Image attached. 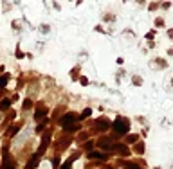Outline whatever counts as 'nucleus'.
Returning <instances> with one entry per match:
<instances>
[{"mask_svg": "<svg viewBox=\"0 0 173 169\" xmlns=\"http://www.w3.org/2000/svg\"><path fill=\"white\" fill-rule=\"evenodd\" d=\"M74 120H78V117H76L74 113H67V115H63V119L60 120V124H61L65 130H72Z\"/></svg>", "mask_w": 173, "mask_h": 169, "instance_id": "obj_1", "label": "nucleus"}, {"mask_svg": "<svg viewBox=\"0 0 173 169\" xmlns=\"http://www.w3.org/2000/svg\"><path fill=\"white\" fill-rule=\"evenodd\" d=\"M114 128L119 135H124L128 131V124H126V120L124 119H116V123H114Z\"/></svg>", "mask_w": 173, "mask_h": 169, "instance_id": "obj_2", "label": "nucleus"}, {"mask_svg": "<svg viewBox=\"0 0 173 169\" xmlns=\"http://www.w3.org/2000/svg\"><path fill=\"white\" fill-rule=\"evenodd\" d=\"M2 169H15V162L9 157V151L4 149V162H2Z\"/></svg>", "mask_w": 173, "mask_h": 169, "instance_id": "obj_3", "label": "nucleus"}, {"mask_svg": "<svg viewBox=\"0 0 173 169\" xmlns=\"http://www.w3.org/2000/svg\"><path fill=\"white\" fill-rule=\"evenodd\" d=\"M38 160H40V153H34L33 158H31V162L25 165V169H34V167L38 165Z\"/></svg>", "mask_w": 173, "mask_h": 169, "instance_id": "obj_4", "label": "nucleus"}, {"mask_svg": "<svg viewBox=\"0 0 173 169\" xmlns=\"http://www.w3.org/2000/svg\"><path fill=\"white\" fill-rule=\"evenodd\" d=\"M49 140H51V137H49V135H45V137L41 139V144H40V151H38L40 155H41V151H45V148H47V144H49Z\"/></svg>", "mask_w": 173, "mask_h": 169, "instance_id": "obj_5", "label": "nucleus"}, {"mask_svg": "<svg viewBox=\"0 0 173 169\" xmlns=\"http://www.w3.org/2000/svg\"><path fill=\"white\" fill-rule=\"evenodd\" d=\"M99 148H103V149H112L114 146H112V142L108 140V139H103V140H99Z\"/></svg>", "mask_w": 173, "mask_h": 169, "instance_id": "obj_6", "label": "nucleus"}, {"mask_svg": "<svg viewBox=\"0 0 173 169\" xmlns=\"http://www.w3.org/2000/svg\"><path fill=\"white\" fill-rule=\"evenodd\" d=\"M7 81H9V74H2V76H0V86H6Z\"/></svg>", "mask_w": 173, "mask_h": 169, "instance_id": "obj_7", "label": "nucleus"}, {"mask_svg": "<svg viewBox=\"0 0 173 169\" xmlns=\"http://www.w3.org/2000/svg\"><path fill=\"white\" fill-rule=\"evenodd\" d=\"M9 104H11V101H9V99H4L2 103H0V110H7Z\"/></svg>", "mask_w": 173, "mask_h": 169, "instance_id": "obj_8", "label": "nucleus"}, {"mask_svg": "<svg viewBox=\"0 0 173 169\" xmlns=\"http://www.w3.org/2000/svg\"><path fill=\"white\" fill-rule=\"evenodd\" d=\"M112 149H117V151H119V153H123V155H126V153H128V151H126V146H121V144H119V146H114Z\"/></svg>", "mask_w": 173, "mask_h": 169, "instance_id": "obj_9", "label": "nucleus"}, {"mask_svg": "<svg viewBox=\"0 0 173 169\" xmlns=\"http://www.w3.org/2000/svg\"><path fill=\"white\" fill-rule=\"evenodd\" d=\"M89 157H90V158H105V155H103V153H97V151H92Z\"/></svg>", "mask_w": 173, "mask_h": 169, "instance_id": "obj_10", "label": "nucleus"}, {"mask_svg": "<svg viewBox=\"0 0 173 169\" xmlns=\"http://www.w3.org/2000/svg\"><path fill=\"white\" fill-rule=\"evenodd\" d=\"M71 167H72V158H69L67 162H65V164L61 165V169H71Z\"/></svg>", "mask_w": 173, "mask_h": 169, "instance_id": "obj_11", "label": "nucleus"}, {"mask_svg": "<svg viewBox=\"0 0 173 169\" xmlns=\"http://www.w3.org/2000/svg\"><path fill=\"white\" fill-rule=\"evenodd\" d=\"M45 113H47V110H45V108H40V110L36 112V119H40L41 115H45Z\"/></svg>", "mask_w": 173, "mask_h": 169, "instance_id": "obj_12", "label": "nucleus"}, {"mask_svg": "<svg viewBox=\"0 0 173 169\" xmlns=\"http://www.w3.org/2000/svg\"><path fill=\"white\" fill-rule=\"evenodd\" d=\"M90 113H92V110H90V108H86V110H85V112L81 113V117H89Z\"/></svg>", "mask_w": 173, "mask_h": 169, "instance_id": "obj_13", "label": "nucleus"}, {"mask_svg": "<svg viewBox=\"0 0 173 169\" xmlns=\"http://www.w3.org/2000/svg\"><path fill=\"white\" fill-rule=\"evenodd\" d=\"M126 169H141V167L135 165V164H126Z\"/></svg>", "mask_w": 173, "mask_h": 169, "instance_id": "obj_14", "label": "nucleus"}, {"mask_svg": "<svg viewBox=\"0 0 173 169\" xmlns=\"http://www.w3.org/2000/svg\"><path fill=\"white\" fill-rule=\"evenodd\" d=\"M29 106H31V101H29V99H25V101H24V108H29Z\"/></svg>", "mask_w": 173, "mask_h": 169, "instance_id": "obj_15", "label": "nucleus"}, {"mask_svg": "<svg viewBox=\"0 0 173 169\" xmlns=\"http://www.w3.org/2000/svg\"><path fill=\"white\" fill-rule=\"evenodd\" d=\"M52 165L58 167V165H60V158H54V160H52Z\"/></svg>", "mask_w": 173, "mask_h": 169, "instance_id": "obj_16", "label": "nucleus"}, {"mask_svg": "<svg viewBox=\"0 0 173 169\" xmlns=\"http://www.w3.org/2000/svg\"><path fill=\"white\" fill-rule=\"evenodd\" d=\"M106 126H108V124H106V123H99V124H97V128H103V130H105V128H106Z\"/></svg>", "mask_w": 173, "mask_h": 169, "instance_id": "obj_17", "label": "nucleus"}, {"mask_svg": "<svg viewBox=\"0 0 173 169\" xmlns=\"http://www.w3.org/2000/svg\"><path fill=\"white\" fill-rule=\"evenodd\" d=\"M169 36H171V38H173V29H171V31H169Z\"/></svg>", "mask_w": 173, "mask_h": 169, "instance_id": "obj_18", "label": "nucleus"}]
</instances>
